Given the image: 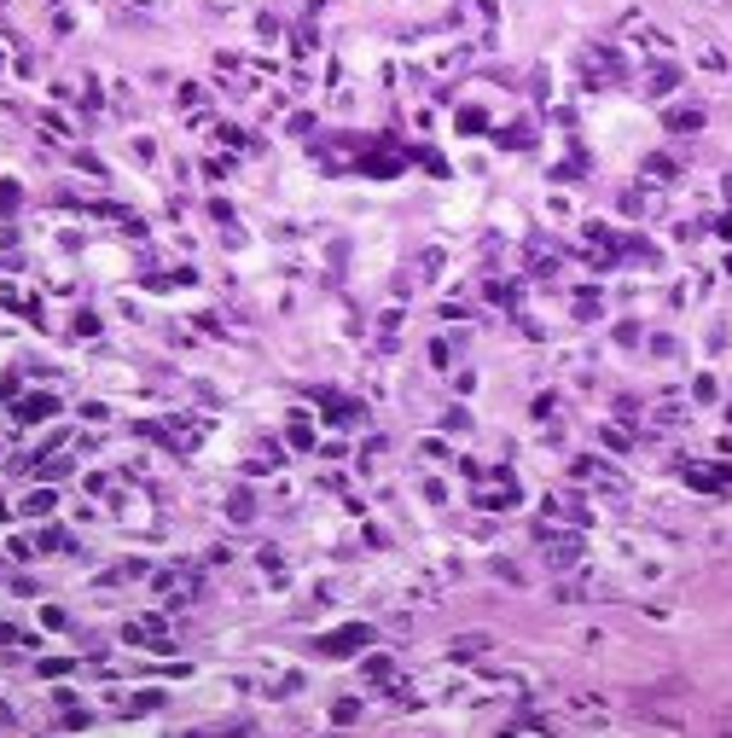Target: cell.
<instances>
[{
  "label": "cell",
  "instance_id": "1",
  "mask_svg": "<svg viewBox=\"0 0 732 738\" xmlns=\"http://www.w3.org/2000/svg\"><path fill=\"white\" fill-rule=\"evenodd\" d=\"M361 639H366V628H343V634H332V639H325V651H332V657H343V651H355Z\"/></svg>",
  "mask_w": 732,
  "mask_h": 738
}]
</instances>
